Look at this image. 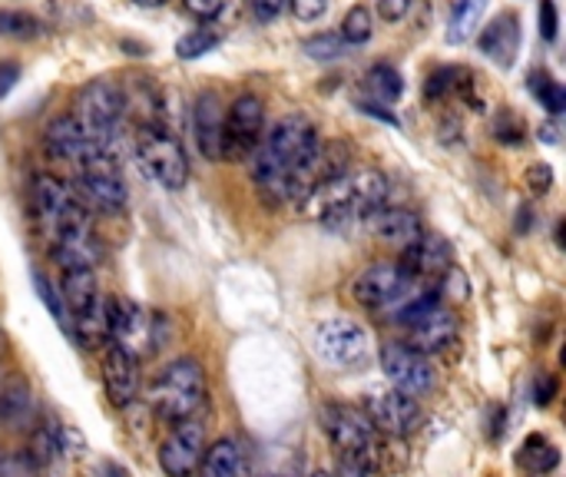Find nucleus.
I'll return each instance as SVG.
<instances>
[{"mask_svg": "<svg viewBox=\"0 0 566 477\" xmlns=\"http://www.w3.org/2000/svg\"><path fill=\"white\" fill-rule=\"evenodd\" d=\"M318 143L322 139H318L315 123L302 113H289L275 120V126L262 133L259 146L249 156V173L265 206L279 209L285 203L302 199L298 169L308 163Z\"/></svg>", "mask_w": 566, "mask_h": 477, "instance_id": "1", "label": "nucleus"}, {"mask_svg": "<svg viewBox=\"0 0 566 477\" xmlns=\"http://www.w3.org/2000/svg\"><path fill=\"white\" fill-rule=\"evenodd\" d=\"M388 193H391L388 179L378 169H358V173L348 169L345 176L305 193L295 206L305 219L342 226V222L368 219L371 212L388 206Z\"/></svg>", "mask_w": 566, "mask_h": 477, "instance_id": "2", "label": "nucleus"}, {"mask_svg": "<svg viewBox=\"0 0 566 477\" xmlns=\"http://www.w3.org/2000/svg\"><path fill=\"white\" fill-rule=\"evenodd\" d=\"M395 322L408 332L405 345L421 355H441L461 335L454 312L448 305H441V292H434V289H418L415 299L395 315Z\"/></svg>", "mask_w": 566, "mask_h": 477, "instance_id": "3", "label": "nucleus"}, {"mask_svg": "<svg viewBox=\"0 0 566 477\" xmlns=\"http://www.w3.org/2000/svg\"><path fill=\"white\" fill-rule=\"evenodd\" d=\"M169 339V319L143 309L133 299H106V342L119 345L126 355L153 359Z\"/></svg>", "mask_w": 566, "mask_h": 477, "instance_id": "4", "label": "nucleus"}, {"mask_svg": "<svg viewBox=\"0 0 566 477\" xmlns=\"http://www.w3.org/2000/svg\"><path fill=\"white\" fill-rule=\"evenodd\" d=\"M149 405L153 412L169 422H189L206 405V372L196 359H176L169 362L149 385Z\"/></svg>", "mask_w": 566, "mask_h": 477, "instance_id": "5", "label": "nucleus"}, {"mask_svg": "<svg viewBox=\"0 0 566 477\" xmlns=\"http://www.w3.org/2000/svg\"><path fill=\"white\" fill-rule=\"evenodd\" d=\"M126 116V96L123 86L113 80H90L76 90L73 100V120L80 123V129L99 143V146H113L119 136V123Z\"/></svg>", "mask_w": 566, "mask_h": 477, "instance_id": "6", "label": "nucleus"}, {"mask_svg": "<svg viewBox=\"0 0 566 477\" xmlns=\"http://www.w3.org/2000/svg\"><path fill=\"white\" fill-rule=\"evenodd\" d=\"M421 286L411 282L398 262H375L368 266L355 282H352V299L368 309V312H381V315H398L418 292Z\"/></svg>", "mask_w": 566, "mask_h": 477, "instance_id": "7", "label": "nucleus"}, {"mask_svg": "<svg viewBox=\"0 0 566 477\" xmlns=\"http://www.w3.org/2000/svg\"><path fill=\"white\" fill-rule=\"evenodd\" d=\"M136 153L143 169L163 186V189H182L189 183V156L182 143L166 126H139Z\"/></svg>", "mask_w": 566, "mask_h": 477, "instance_id": "8", "label": "nucleus"}, {"mask_svg": "<svg viewBox=\"0 0 566 477\" xmlns=\"http://www.w3.org/2000/svg\"><path fill=\"white\" fill-rule=\"evenodd\" d=\"M43 146H46V156L56 159V163H73L83 169H116V159H113V146H99L93 143L80 123L73 120V113L66 116H56L46 133H43Z\"/></svg>", "mask_w": 566, "mask_h": 477, "instance_id": "9", "label": "nucleus"}, {"mask_svg": "<svg viewBox=\"0 0 566 477\" xmlns=\"http://www.w3.org/2000/svg\"><path fill=\"white\" fill-rule=\"evenodd\" d=\"M262 133H265V106H262V100L252 96V93L232 100V106L226 110V123H222L219 159H226V163L249 159L252 149L262 139Z\"/></svg>", "mask_w": 566, "mask_h": 477, "instance_id": "10", "label": "nucleus"}, {"mask_svg": "<svg viewBox=\"0 0 566 477\" xmlns=\"http://www.w3.org/2000/svg\"><path fill=\"white\" fill-rule=\"evenodd\" d=\"M325 435L332 438V445L342 455H355V458H368L375 465H381V445H378V432L368 422V415L361 408H348V405H328L322 415Z\"/></svg>", "mask_w": 566, "mask_h": 477, "instance_id": "11", "label": "nucleus"}, {"mask_svg": "<svg viewBox=\"0 0 566 477\" xmlns=\"http://www.w3.org/2000/svg\"><path fill=\"white\" fill-rule=\"evenodd\" d=\"M312 345H315V355L322 362L338 365V369L361 365L371 355V335L352 319H325V322H318V329L312 335Z\"/></svg>", "mask_w": 566, "mask_h": 477, "instance_id": "12", "label": "nucleus"}, {"mask_svg": "<svg viewBox=\"0 0 566 477\" xmlns=\"http://www.w3.org/2000/svg\"><path fill=\"white\" fill-rule=\"evenodd\" d=\"M381 372L385 379L395 385V392L408 395V398H424L434 392L438 375L428 355L408 349L405 342H388L381 345Z\"/></svg>", "mask_w": 566, "mask_h": 477, "instance_id": "13", "label": "nucleus"}, {"mask_svg": "<svg viewBox=\"0 0 566 477\" xmlns=\"http://www.w3.org/2000/svg\"><path fill=\"white\" fill-rule=\"evenodd\" d=\"M46 246H50V259L60 266V272H93L106 256L103 239L96 236L90 216L66 226V229H60V232H53L46 239Z\"/></svg>", "mask_w": 566, "mask_h": 477, "instance_id": "14", "label": "nucleus"}, {"mask_svg": "<svg viewBox=\"0 0 566 477\" xmlns=\"http://www.w3.org/2000/svg\"><path fill=\"white\" fill-rule=\"evenodd\" d=\"M33 212H36L46 239L53 232H60V229H66V226H73V222H80V219L90 216L80 206V199L73 196V186L63 183V179H56V176H46V173H40L33 179Z\"/></svg>", "mask_w": 566, "mask_h": 477, "instance_id": "15", "label": "nucleus"}, {"mask_svg": "<svg viewBox=\"0 0 566 477\" xmlns=\"http://www.w3.org/2000/svg\"><path fill=\"white\" fill-rule=\"evenodd\" d=\"M73 196L93 216H123L129 206V189L119 179V169H83L73 183Z\"/></svg>", "mask_w": 566, "mask_h": 477, "instance_id": "16", "label": "nucleus"}, {"mask_svg": "<svg viewBox=\"0 0 566 477\" xmlns=\"http://www.w3.org/2000/svg\"><path fill=\"white\" fill-rule=\"evenodd\" d=\"M365 415L378 435H391V438H408L424 425V412H421L418 398H408L395 388L375 392L365 405Z\"/></svg>", "mask_w": 566, "mask_h": 477, "instance_id": "17", "label": "nucleus"}, {"mask_svg": "<svg viewBox=\"0 0 566 477\" xmlns=\"http://www.w3.org/2000/svg\"><path fill=\"white\" fill-rule=\"evenodd\" d=\"M398 269L418 286L421 282H441L454 269V249L444 236L424 232L421 239H415L411 246L401 249Z\"/></svg>", "mask_w": 566, "mask_h": 477, "instance_id": "18", "label": "nucleus"}, {"mask_svg": "<svg viewBox=\"0 0 566 477\" xmlns=\"http://www.w3.org/2000/svg\"><path fill=\"white\" fill-rule=\"evenodd\" d=\"M206 455V425L199 418L179 422L159 448V468L166 477H192Z\"/></svg>", "mask_w": 566, "mask_h": 477, "instance_id": "19", "label": "nucleus"}, {"mask_svg": "<svg viewBox=\"0 0 566 477\" xmlns=\"http://www.w3.org/2000/svg\"><path fill=\"white\" fill-rule=\"evenodd\" d=\"M222 123H226L222 96H219L216 90H202V93L192 100V136H196V149H199L202 159H209V163H219Z\"/></svg>", "mask_w": 566, "mask_h": 477, "instance_id": "20", "label": "nucleus"}, {"mask_svg": "<svg viewBox=\"0 0 566 477\" xmlns=\"http://www.w3.org/2000/svg\"><path fill=\"white\" fill-rule=\"evenodd\" d=\"M478 50L494 60L501 70H511L521 50V17L514 10L497 13L488 27H481L478 33Z\"/></svg>", "mask_w": 566, "mask_h": 477, "instance_id": "21", "label": "nucleus"}, {"mask_svg": "<svg viewBox=\"0 0 566 477\" xmlns=\"http://www.w3.org/2000/svg\"><path fill=\"white\" fill-rule=\"evenodd\" d=\"M103 385L116 408H126L139 392V362L113 342H106L103 352Z\"/></svg>", "mask_w": 566, "mask_h": 477, "instance_id": "22", "label": "nucleus"}, {"mask_svg": "<svg viewBox=\"0 0 566 477\" xmlns=\"http://www.w3.org/2000/svg\"><path fill=\"white\" fill-rule=\"evenodd\" d=\"M40 405L33 388L23 379L0 382V425L13 435H30L36 425Z\"/></svg>", "mask_w": 566, "mask_h": 477, "instance_id": "23", "label": "nucleus"}, {"mask_svg": "<svg viewBox=\"0 0 566 477\" xmlns=\"http://www.w3.org/2000/svg\"><path fill=\"white\" fill-rule=\"evenodd\" d=\"M368 229L375 239L395 246V249H405L411 246L415 239H421L428 229H424V219L411 209H401V206H381L378 212L368 216Z\"/></svg>", "mask_w": 566, "mask_h": 477, "instance_id": "24", "label": "nucleus"}, {"mask_svg": "<svg viewBox=\"0 0 566 477\" xmlns=\"http://www.w3.org/2000/svg\"><path fill=\"white\" fill-rule=\"evenodd\" d=\"M199 477H249L242 448L232 438H219L216 445H206V455L199 462Z\"/></svg>", "mask_w": 566, "mask_h": 477, "instance_id": "25", "label": "nucleus"}, {"mask_svg": "<svg viewBox=\"0 0 566 477\" xmlns=\"http://www.w3.org/2000/svg\"><path fill=\"white\" fill-rule=\"evenodd\" d=\"M488 3L491 0H458L451 17H448V43L451 46H461L468 43L478 30H481V20L488 13Z\"/></svg>", "mask_w": 566, "mask_h": 477, "instance_id": "26", "label": "nucleus"}, {"mask_svg": "<svg viewBox=\"0 0 566 477\" xmlns=\"http://www.w3.org/2000/svg\"><path fill=\"white\" fill-rule=\"evenodd\" d=\"M63 455V435H60V428L53 425V422H36L33 425V432H30V448H27V462L33 465V468H46V465H53L56 458Z\"/></svg>", "mask_w": 566, "mask_h": 477, "instance_id": "27", "label": "nucleus"}, {"mask_svg": "<svg viewBox=\"0 0 566 477\" xmlns=\"http://www.w3.org/2000/svg\"><path fill=\"white\" fill-rule=\"evenodd\" d=\"M365 86L378 103H395L405 93V80L391 63H375L365 76Z\"/></svg>", "mask_w": 566, "mask_h": 477, "instance_id": "28", "label": "nucleus"}, {"mask_svg": "<svg viewBox=\"0 0 566 477\" xmlns=\"http://www.w3.org/2000/svg\"><path fill=\"white\" fill-rule=\"evenodd\" d=\"M521 465L534 475H547L560 465V452L544 435H531L521 448Z\"/></svg>", "mask_w": 566, "mask_h": 477, "instance_id": "29", "label": "nucleus"}, {"mask_svg": "<svg viewBox=\"0 0 566 477\" xmlns=\"http://www.w3.org/2000/svg\"><path fill=\"white\" fill-rule=\"evenodd\" d=\"M219 43H222V33H219V30L196 27V30H189V33H182V37H179V43H176V56H179V60H199V56L212 53Z\"/></svg>", "mask_w": 566, "mask_h": 477, "instance_id": "30", "label": "nucleus"}, {"mask_svg": "<svg viewBox=\"0 0 566 477\" xmlns=\"http://www.w3.org/2000/svg\"><path fill=\"white\" fill-rule=\"evenodd\" d=\"M338 37H342L348 46L368 43V40L375 37V17H371V10H368V7H352V10L345 13V20H342Z\"/></svg>", "mask_w": 566, "mask_h": 477, "instance_id": "31", "label": "nucleus"}, {"mask_svg": "<svg viewBox=\"0 0 566 477\" xmlns=\"http://www.w3.org/2000/svg\"><path fill=\"white\" fill-rule=\"evenodd\" d=\"M352 46L338 37V33H315V37H305L302 40V53L308 60H318V63H332V60H342Z\"/></svg>", "mask_w": 566, "mask_h": 477, "instance_id": "32", "label": "nucleus"}, {"mask_svg": "<svg viewBox=\"0 0 566 477\" xmlns=\"http://www.w3.org/2000/svg\"><path fill=\"white\" fill-rule=\"evenodd\" d=\"M43 33V23L27 10H0V37L7 40H33Z\"/></svg>", "mask_w": 566, "mask_h": 477, "instance_id": "33", "label": "nucleus"}, {"mask_svg": "<svg viewBox=\"0 0 566 477\" xmlns=\"http://www.w3.org/2000/svg\"><path fill=\"white\" fill-rule=\"evenodd\" d=\"M531 93L541 100V106L554 116H560L566 106L564 86L551 76V73H531Z\"/></svg>", "mask_w": 566, "mask_h": 477, "instance_id": "34", "label": "nucleus"}, {"mask_svg": "<svg viewBox=\"0 0 566 477\" xmlns=\"http://www.w3.org/2000/svg\"><path fill=\"white\" fill-rule=\"evenodd\" d=\"M458 80H461V70L458 66H441L428 76L424 83V96L428 100H444L448 93H458Z\"/></svg>", "mask_w": 566, "mask_h": 477, "instance_id": "35", "label": "nucleus"}, {"mask_svg": "<svg viewBox=\"0 0 566 477\" xmlns=\"http://www.w3.org/2000/svg\"><path fill=\"white\" fill-rule=\"evenodd\" d=\"M378 468H381V465H375V462H368V458L342 455V458H338V471L332 477H378Z\"/></svg>", "mask_w": 566, "mask_h": 477, "instance_id": "36", "label": "nucleus"}, {"mask_svg": "<svg viewBox=\"0 0 566 477\" xmlns=\"http://www.w3.org/2000/svg\"><path fill=\"white\" fill-rule=\"evenodd\" d=\"M537 23H541V33L547 43L557 40V30H560V13H557V3L554 0H541L537 7Z\"/></svg>", "mask_w": 566, "mask_h": 477, "instance_id": "37", "label": "nucleus"}, {"mask_svg": "<svg viewBox=\"0 0 566 477\" xmlns=\"http://www.w3.org/2000/svg\"><path fill=\"white\" fill-rule=\"evenodd\" d=\"M527 186H531L534 196H547L551 186H554V169H551L547 163H534V166L527 169Z\"/></svg>", "mask_w": 566, "mask_h": 477, "instance_id": "38", "label": "nucleus"}, {"mask_svg": "<svg viewBox=\"0 0 566 477\" xmlns=\"http://www.w3.org/2000/svg\"><path fill=\"white\" fill-rule=\"evenodd\" d=\"M415 3L418 0H378V13H381L385 23H401V20L411 17Z\"/></svg>", "mask_w": 566, "mask_h": 477, "instance_id": "39", "label": "nucleus"}, {"mask_svg": "<svg viewBox=\"0 0 566 477\" xmlns=\"http://www.w3.org/2000/svg\"><path fill=\"white\" fill-rule=\"evenodd\" d=\"M182 10L196 20H216L226 10V0H182Z\"/></svg>", "mask_w": 566, "mask_h": 477, "instance_id": "40", "label": "nucleus"}, {"mask_svg": "<svg viewBox=\"0 0 566 477\" xmlns=\"http://www.w3.org/2000/svg\"><path fill=\"white\" fill-rule=\"evenodd\" d=\"M249 7H252V13L259 17V20H279L285 10H292V0H245Z\"/></svg>", "mask_w": 566, "mask_h": 477, "instance_id": "41", "label": "nucleus"}, {"mask_svg": "<svg viewBox=\"0 0 566 477\" xmlns=\"http://www.w3.org/2000/svg\"><path fill=\"white\" fill-rule=\"evenodd\" d=\"M494 129H497V139L501 143H521V129L524 126H521V120L514 113H501V120H497Z\"/></svg>", "mask_w": 566, "mask_h": 477, "instance_id": "42", "label": "nucleus"}, {"mask_svg": "<svg viewBox=\"0 0 566 477\" xmlns=\"http://www.w3.org/2000/svg\"><path fill=\"white\" fill-rule=\"evenodd\" d=\"M328 3H332V0H292V10H295L298 20L312 23V20H318V17L328 10Z\"/></svg>", "mask_w": 566, "mask_h": 477, "instance_id": "43", "label": "nucleus"}, {"mask_svg": "<svg viewBox=\"0 0 566 477\" xmlns=\"http://www.w3.org/2000/svg\"><path fill=\"white\" fill-rule=\"evenodd\" d=\"M554 398H557V379H554V375H541V379L534 382V405L547 408Z\"/></svg>", "mask_w": 566, "mask_h": 477, "instance_id": "44", "label": "nucleus"}, {"mask_svg": "<svg viewBox=\"0 0 566 477\" xmlns=\"http://www.w3.org/2000/svg\"><path fill=\"white\" fill-rule=\"evenodd\" d=\"M17 80H20V66L10 63V60H3V63H0V100L17 86Z\"/></svg>", "mask_w": 566, "mask_h": 477, "instance_id": "45", "label": "nucleus"}, {"mask_svg": "<svg viewBox=\"0 0 566 477\" xmlns=\"http://www.w3.org/2000/svg\"><path fill=\"white\" fill-rule=\"evenodd\" d=\"M133 3H139V7H163V3H169V0H133Z\"/></svg>", "mask_w": 566, "mask_h": 477, "instance_id": "46", "label": "nucleus"}, {"mask_svg": "<svg viewBox=\"0 0 566 477\" xmlns=\"http://www.w3.org/2000/svg\"><path fill=\"white\" fill-rule=\"evenodd\" d=\"M312 477H332V475H328V471H315V475H312Z\"/></svg>", "mask_w": 566, "mask_h": 477, "instance_id": "47", "label": "nucleus"}, {"mask_svg": "<svg viewBox=\"0 0 566 477\" xmlns=\"http://www.w3.org/2000/svg\"><path fill=\"white\" fill-rule=\"evenodd\" d=\"M0 477H3V458H0Z\"/></svg>", "mask_w": 566, "mask_h": 477, "instance_id": "48", "label": "nucleus"}, {"mask_svg": "<svg viewBox=\"0 0 566 477\" xmlns=\"http://www.w3.org/2000/svg\"><path fill=\"white\" fill-rule=\"evenodd\" d=\"M0 382H3V379H0Z\"/></svg>", "mask_w": 566, "mask_h": 477, "instance_id": "49", "label": "nucleus"}]
</instances>
